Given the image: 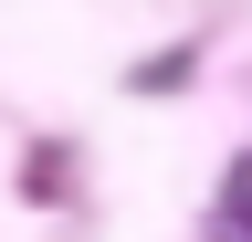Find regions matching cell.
<instances>
[{"mask_svg": "<svg viewBox=\"0 0 252 242\" xmlns=\"http://www.w3.org/2000/svg\"><path fill=\"white\" fill-rule=\"evenodd\" d=\"M210 242H252V147L220 169V200H210Z\"/></svg>", "mask_w": 252, "mask_h": 242, "instance_id": "obj_1", "label": "cell"}]
</instances>
